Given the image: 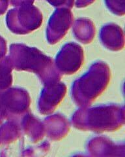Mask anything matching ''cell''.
Returning a JSON list of instances; mask_svg holds the SVG:
<instances>
[{
    "mask_svg": "<svg viewBox=\"0 0 125 157\" xmlns=\"http://www.w3.org/2000/svg\"><path fill=\"white\" fill-rule=\"evenodd\" d=\"M31 98L22 88L0 90V123L5 119H20L29 111Z\"/></svg>",
    "mask_w": 125,
    "mask_h": 157,
    "instance_id": "obj_4",
    "label": "cell"
},
{
    "mask_svg": "<svg viewBox=\"0 0 125 157\" xmlns=\"http://www.w3.org/2000/svg\"><path fill=\"white\" fill-rule=\"evenodd\" d=\"M42 16L39 10L31 5H22L12 9L7 14V22L11 30L18 34H26L41 26Z\"/></svg>",
    "mask_w": 125,
    "mask_h": 157,
    "instance_id": "obj_5",
    "label": "cell"
},
{
    "mask_svg": "<svg viewBox=\"0 0 125 157\" xmlns=\"http://www.w3.org/2000/svg\"><path fill=\"white\" fill-rule=\"evenodd\" d=\"M86 152L92 156H124L125 148L124 143H115L107 137L97 136L88 141Z\"/></svg>",
    "mask_w": 125,
    "mask_h": 157,
    "instance_id": "obj_9",
    "label": "cell"
},
{
    "mask_svg": "<svg viewBox=\"0 0 125 157\" xmlns=\"http://www.w3.org/2000/svg\"><path fill=\"white\" fill-rule=\"evenodd\" d=\"M100 38L102 45L109 50L118 51L124 47V34L121 28L114 24H108L100 30Z\"/></svg>",
    "mask_w": 125,
    "mask_h": 157,
    "instance_id": "obj_11",
    "label": "cell"
},
{
    "mask_svg": "<svg viewBox=\"0 0 125 157\" xmlns=\"http://www.w3.org/2000/svg\"><path fill=\"white\" fill-rule=\"evenodd\" d=\"M8 56L13 69L35 73L44 85L61 80L62 75L57 71L54 60L35 47L12 44Z\"/></svg>",
    "mask_w": 125,
    "mask_h": 157,
    "instance_id": "obj_2",
    "label": "cell"
},
{
    "mask_svg": "<svg viewBox=\"0 0 125 157\" xmlns=\"http://www.w3.org/2000/svg\"><path fill=\"white\" fill-rule=\"evenodd\" d=\"M6 41L2 37H0V59L5 57L6 55Z\"/></svg>",
    "mask_w": 125,
    "mask_h": 157,
    "instance_id": "obj_16",
    "label": "cell"
},
{
    "mask_svg": "<svg viewBox=\"0 0 125 157\" xmlns=\"http://www.w3.org/2000/svg\"><path fill=\"white\" fill-rule=\"evenodd\" d=\"M66 92L65 83L55 81L45 85L38 101V109L42 115H49L54 112L63 99Z\"/></svg>",
    "mask_w": 125,
    "mask_h": 157,
    "instance_id": "obj_7",
    "label": "cell"
},
{
    "mask_svg": "<svg viewBox=\"0 0 125 157\" xmlns=\"http://www.w3.org/2000/svg\"><path fill=\"white\" fill-rule=\"evenodd\" d=\"M110 77L111 72L107 63L95 62L87 72L73 82L70 89L72 99L78 106H89L105 90Z\"/></svg>",
    "mask_w": 125,
    "mask_h": 157,
    "instance_id": "obj_3",
    "label": "cell"
},
{
    "mask_svg": "<svg viewBox=\"0 0 125 157\" xmlns=\"http://www.w3.org/2000/svg\"><path fill=\"white\" fill-rule=\"evenodd\" d=\"M73 22V14L67 9L56 11L49 20L46 37L50 44L59 42L69 30Z\"/></svg>",
    "mask_w": 125,
    "mask_h": 157,
    "instance_id": "obj_8",
    "label": "cell"
},
{
    "mask_svg": "<svg viewBox=\"0 0 125 157\" xmlns=\"http://www.w3.org/2000/svg\"><path fill=\"white\" fill-rule=\"evenodd\" d=\"M20 119H9L0 126V146L14 143L22 135Z\"/></svg>",
    "mask_w": 125,
    "mask_h": 157,
    "instance_id": "obj_13",
    "label": "cell"
},
{
    "mask_svg": "<svg viewBox=\"0 0 125 157\" xmlns=\"http://www.w3.org/2000/svg\"><path fill=\"white\" fill-rule=\"evenodd\" d=\"M84 60V50L76 43H66L57 53L55 65L61 75H72L78 71Z\"/></svg>",
    "mask_w": 125,
    "mask_h": 157,
    "instance_id": "obj_6",
    "label": "cell"
},
{
    "mask_svg": "<svg viewBox=\"0 0 125 157\" xmlns=\"http://www.w3.org/2000/svg\"><path fill=\"white\" fill-rule=\"evenodd\" d=\"M73 32L77 40L83 43H89L92 41L95 36V26L90 20L80 18L75 22Z\"/></svg>",
    "mask_w": 125,
    "mask_h": 157,
    "instance_id": "obj_14",
    "label": "cell"
},
{
    "mask_svg": "<svg viewBox=\"0 0 125 157\" xmlns=\"http://www.w3.org/2000/svg\"><path fill=\"white\" fill-rule=\"evenodd\" d=\"M20 123L22 133L26 135L32 143L40 141L45 136L43 122L29 111L21 117Z\"/></svg>",
    "mask_w": 125,
    "mask_h": 157,
    "instance_id": "obj_12",
    "label": "cell"
},
{
    "mask_svg": "<svg viewBox=\"0 0 125 157\" xmlns=\"http://www.w3.org/2000/svg\"><path fill=\"white\" fill-rule=\"evenodd\" d=\"M45 135L53 141H59L69 133L70 124L69 120L61 113L47 117L43 121Z\"/></svg>",
    "mask_w": 125,
    "mask_h": 157,
    "instance_id": "obj_10",
    "label": "cell"
},
{
    "mask_svg": "<svg viewBox=\"0 0 125 157\" xmlns=\"http://www.w3.org/2000/svg\"><path fill=\"white\" fill-rule=\"evenodd\" d=\"M12 66L9 56L0 59V90L10 88L12 83Z\"/></svg>",
    "mask_w": 125,
    "mask_h": 157,
    "instance_id": "obj_15",
    "label": "cell"
},
{
    "mask_svg": "<svg viewBox=\"0 0 125 157\" xmlns=\"http://www.w3.org/2000/svg\"><path fill=\"white\" fill-rule=\"evenodd\" d=\"M124 107L119 104H100L80 107L71 117V124L76 128L95 133L114 132L124 124Z\"/></svg>",
    "mask_w": 125,
    "mask_h": 157,
    "instance_id": "obj_1",
    "label": "cell"
}]
</instances>
